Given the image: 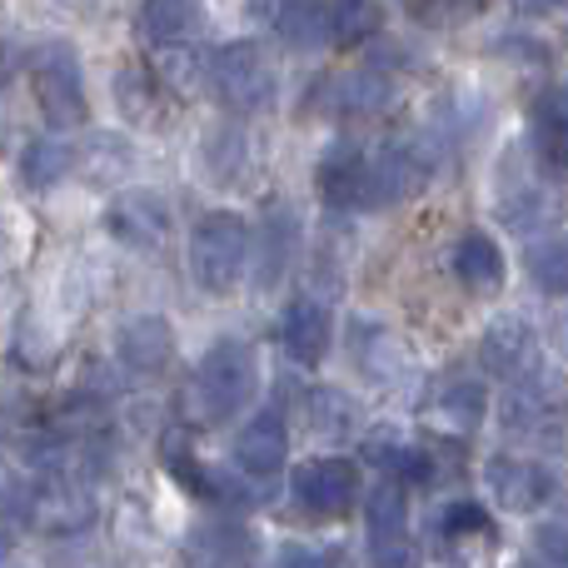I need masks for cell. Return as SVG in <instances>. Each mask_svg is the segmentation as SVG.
<instances>
[{
	"label": "cell",
	"instance_id": "obj_26",
	"mask_svg": "<svg viewBox=\"0 0 568 568\" xmlns=\"http://www.w3.org/2000/svg\"><path fill=\"white\" fill-rule=\"evenodd\" d=\"M454 280L469 294H494L504 284V250L494 245V235L469 230V235L454 245Z\"/></svg>",
	"mask_w": 568,
	"mask_h": 568
},
{
	"label": "cell",
	"instance_id": "obj_16",
	"mask_svg": "<svg viewBox=\"0 0 568 568\" xmlns=\"http://www.w3.org/2000/svg\"><path fill=\"white\" fill-rule=\"evenodd\" d=\"M320 195L334 210H369V150L354 145V140H339L320 160Z\"/></svg>",
	"mask_w": 568,
	"mask_h": 568
},
{
	"label": "cell",
	"instance_id": "obj_28",
	"mask_svg": "<svg viewBox=\"0 0 568 568\" xmlns=\"http://www.w3.org/2000/svg\"><path fill=\"white\" fill-rule=\"evenodd\" d=\"M534 150L549 160L554 170H568V90H544L529 110Z\"/></svg>",
	"mask_w": 568,
	"mask_h": 568
},
{
	"label": "cell",
	"instance_id": "obj_10",
	"mask_svg": "<svg viewBox=\"0 0 568 568\" xmlns=\"http://www.w3.org/2000/svg\"><path fill=\"white\" fill-rule=\"evenodd\" d=\"M494 205H499V220L509 230H519V235H529L534 225H544L554 210L549 190H544V180L534 175L529 155L524 150H514V155H504L499 165V195H494Z\"/></svg>",
	"mask_w": 568,
	"mask_h": 568
},
{
	"label": "cell",
	"instance_id": "obj_24",
	"mask_svg": "<svg viewBox=\"0 0 568 568\" xmlns=\"http://www.w3.org/2000/svg\"><path fill=\"white\" fill-rule=\"evenodd\" d=\"M275 36L290 50H324L334 40V6L329 0H284L275 10Z\"/></svg>",
	"mask_w": 568,
	"mask_h": 568
},
{
	"label": "cell",
	"instance_id": "obj_22",
	"mask_svg": "<svg viewBox=\"0 0 568 568\" xmlns=\"http://www.w3.org/2000/svg\"><path fill=\"white\" fill-rule=\"evenodd\" d=\"M364 459L374 464V469H384L394 484H429L434 479V454L419 449V444H409L399 429H374L369 439H364Z\"/></svg>",
	"mask_w": 568,
	"mask_h": 568
},
{
	"label": "cell",
	"instance_id": "obj_40",
	"mask_svg": "<svg viewBox=\"0 0 568 568\" xmlns=\"http://www.w3.org/2000/svg\"><path fill=\"white\" fill-rule=\"evenodd\" d=\"M549 334H554V344H559V349L568 354V314H559V320H554V329H549Z\"/></svg>",
	"mask_w": 568,
	"mask_h": 568
},
{
	"label": "cell",
	"instance_id": "obj_8",
	"mask_svg": "<svg viewBox=\"0 0 568 568\" xmlns=\"http://www.w3.org/2000/svg\"><path fill=\"white\" fill-rule=\"evenodd\" d=\"M290 499L300 504L310 519H339V514H349L354 499H359V469H354L349 459H334V454L304 459L300 469L290 474Z\"/></svg>",
	"mask_w": 568,
	"mask_h": 568
},
{
	"label": "cell",
	"instance_id": "obj_43",
	"mask_svg": "<svg viewBox=\"0 0 568 568\" xmlns=\"http://www.w3.org/2000/svg\"><path fill=\"white\" fill-rule=\"evenodd\" d=\"M568 0H534V10H564Z\"/></svg>",
	"mask_w": 568,
	"mask_h": 568
},
{
	"label": "cell",
	"instance_id": "obj_35",
	"mask_svg": "<svg viewBox=\"0 0 568 568\" xmlns=\"http://www.w3.org/2000/svg\"><path fill=\"white\" fill-rule=\"evenodd\" d=\"M329 6H334V40L359 45V40L379 36V26H384L379 0H329Z\"/></svg>",
	"mask_w": 568,
	"mask_h": 568
},
{
	"label": "cell",
	"instance_id": "obj_36",
	"mask_svg": "<svg viewBox=\"0 0 568 568\" xmlns=\"http://www.w3.org/2000/svg\"><path fill=\"white\" fill-rule=\"evenodd\" d=\"M205 70H210V55H200V50H190V45L160 50V80H170L175 90L205 85Z\"/></svg>",
	"mask_w": 568,
	"mask_h": 568
},
{
	"label": "cell",
	"instance_id": "obj_30",
	"mask_svg": "<svg viewBox=\"0 0 568 568\" xmlns=\"http://www.w3.org/2000/svg\"><path fill=\"white\" fill-rule=\"evenodd\" d=\"M195 554L205 559V568H255V534L245 524L215 519L195 534Z\"/></svg>",
	"mask_w": 568,
	"mask_h": 568
},
{
	"label": "cell",
	"instance_id": "obj_20",
	"mask_svg": "<svg viewBox=\"0 0 568 568\" xmlns=\"http://www.w3.org/2000/svg\"><path fill=\"white\" fill-rule=\"evenodd\" d=\"M280 339H284V354L294 364H320L329 354V339H334V320L320 300H294L280 320Z\"/></svg>",
	"mask_w": 568,
	"mask_h": 568
},
{
	"label": "cell",
	"instance_id": "obj_19",
	"mask_svg": "<svg viewBox=\"0 0 568 568\" xmlns=\"http://www.w3.org/2000/svg\"><path fill=\"white\" fill-rule=\"evenodd\" d=\"M294 250H300V215L290 205H275L255 230V290H275L294 265Z\"/></svg>",
	"mask_w": 568,
	"mask_h": 568
},
{
	"label": "cell",
	"instance_id": "obj_5",
	"mask_svg": "<svg viewBox=\"0 0 568 568\" xmlns=\"http://www.w3.org/2000/svg\"><path fill=\"white\" fill-rule=\"evenodd\" d=\"M30 90H36L40 115L55 130H75L90 120V95H85V70L70 40H50L30 55Z\"/></svg>",
	"mask_w": 568,
	"mask_h": 568
},
{
	"label": "cell",
	"instance_id": "obj_38",
	"mask_svg": "<svg viewBox=\"0 0 568 568\" xmlns=\"http://www.w3.org/2000/svg\"><path fill=\"white\" fill-rule=\"evenodd\" d=\"M369 568H424V549L409 539V534L369 539Z\"/></svg>",
	"mask_w": 568,
	"mask_h": 568
},
{
	"label": "cell",
	"instance_id": "obj_15",
	"mask_svg": "<svg viewBox=\"0 0 568 568\" xmlns=\"http://www.w3.org/2000/svg\"><path fill=\"white\" fill-rule=\"evenodd\" d=\"M26 514L45 534H55V539H70V534H85L90 524H95V499H90L85 484L55 479V484H40V489L30 494Z\"/></svg>",
	"mask_w": 568,
	"mask_h": 568
},
{
	"label": "cell",
	"instance_id": "obj_23",
	"mask_svg": "<svg viewBox=\"0 0 568 568\" xmlns=\"http://www.w3.org/2000/svg\"><path fill=\"white\" fill-rule=\"evenodd\" d=\"M304 424H310V434H320V439L339 444V439H349V434H359L364 409H359V399H354L349 389L320 384V389L304 394Z\"/></svg>",
	"mask_w": 568,
	"mask_h": 568
},
{
	"label": "cell",
	"instance_id": "obj_27",
	"mask_svg": "<svg viewBox=\"0 0 568 568\" xmlns=\"http://www.w3.org/2000/svg\"><path fill=\"white\" fill-rule=\"evenodd\" d=\"M130 170H135V145L115 130H95L80 145V180H90V185H120V180H130Z\"/></svg>",
	"mask_w": 568,
	"mask_h": 568
},
{
	"label": "cell",
	"instance_id": "obj_39",
	"mask_svg": "<svg viewBox=\"0 0 568 568\" xmlns=\"http://www.w3.org/2000/svg\"><path fill=\"white\" fill-rule=\"evenodd\" d=\"M275 568H329V559H324V549H314V544L290 539V544H280Z\"/></svg>",
	"mask_w": 568,
	"mask_h": 568
},
{
	"label": "cell",
	"instance_id": "obj_37",
	"mask_svg": "<svg viewBox=\"0 0 568 568\" xmlns=\"http://www.w3.org/2000/svg\"><path fill=\"white\" fill-rule=\"evenodd\" d=\"M534 559H549L568 568V499L554 504V514L534 529Z\"/></svg>",
	"mask_w": 568,
	"mask_h": 568
},
{
	"label": "cell",
	"instance_id": "obj_6",
	"mask_svg": "<svg viewBox=\"0 0 568 568\" xmlns=\"http://www.w3.org/2000/svg\"><path fill=\"white\" fill-rule=\"evenodd\" d=\"M434 170H439V155H434L429 135L384 140V145H374L369 150V210L414 200L434 180Z\"/></svg>",
	"mask_w": 568,
	"mask_h": 568
},
{
	"label": "cell",
	"instance_id": "obj_44",
	"mask_svg": "<svg viewBox=\"0 0 568 568\" xmlns=\"http://www.w3.org/2000/svg\"><path fill=\"white\" fill-rule=\"evenodd\" d=\"M16 568H20V564H16Z\"/></svg>",
	"mask_w": 568,
	"mask_h": 568
},
{
	"label": "cell",
	"instance_id": "obj_29",
	"mask_svg": "<svg viewBox=\"0 0 568 568\" xmlns=\"http://www.w3.org/2000/svg\"><path fill=\"white\" fill-rule=\"evenodd\" d=\"M200 26V0H145L140 6V36L150 45L170 50V45H185Z\"/></svg>",
	"mask_w": 568,
	"mask_h": 568
},
{
	"label": "cell",
	"instance_id": "obj_1",
	"mask_svg": "<svg viewBox=\"0 0 568 568\" xmlns=\"http://www.w3.org/2000/svg\"><path fill=\"white\" fill-rule=\"evenodd\" d=\"M255 394H260V354L250 339H215L200 354L190 399H195L205 424H225L235 414H245Z\"/></svg>",
	"mask_w": 568,
	"mask_h": 568
},
{
	"label": "cell",
	"instance_id": "obj_11",
	"mask_svg": "<svg viewBox=\"0 0 568 568\" xmlns=\"http://www.w3.org/2000/svg\"><path fill=\"white\" fill-rule=\"evenodd\" d=\"M105 225L125 250L155 255L170 240V205L160 195H150V190H125V195L105 210Z\"/></svg>",
	"mask_w": 568,
	"mask_h": 568
},
{
	"label": "cell",
	"instance_id": "obj_14",
	"mask_svg": "<svg viewBox=\"0 0 568 568\" xmlns=\"http://www.w3.org/2000/svg\"><path fill=\"white\" fill-rule=\"evenodd\" d=\"M230 454H235V469L245 474V479L265 484L290 464V429H284V419L275 409H260L255 419L235 434V449Z\"/></svg>",
	"mask_w": 568,
	"mask_h": 568
},
{
	"label": "cell",
	"instance_id": "obj_3",
	"mask_svg": "<svg viewBox=\"0 0 568 568\" xmlns=\"http://www.w3.org/2000/svg\"><path fill=\"white\" fill-rule=\"evenodd\" d=\"M499 429L509 439L549 444L568 429V374L559 369H529L524 379H514L499 399Z\"/></svg>",
	"mask_w": 568,
	"mask_h": 568
},
{
	"label": "cell",
	"instance_id": "obj_7",
	"mask_svg": "<svg viewBox=\"0 0 568 568\" xmlns=\"http://www.w3.org/2000/svg\"><path fill=\"white\" fill-rule=\"evenodd\" d=\"M349 364L374 389H404V384H414V374H419L409 344L384 320H369V314H354L349 320Z\"/></svg>",
	"mask_w": 568,
	"mask_h": 568
},
{
	"label": "cell",
	"instance_id": "obj_32",
	"mask_svg": "<svg viewBox=\"0 0 568 568\" xmlns=\"http://www.w3.org/2000/svg\"><path fill=\"white\" fill-rule=\"evenodd\" d=\"M524 265H529V280L539 284L549 300H564L568 294V235L534 240L529 255H524Z\"/></svg>",
	"mask_w": 568,
	"mask_h": 568
},
{
	"label": "cell",
	"instance_id": "obj_12",
	"mask_svg": "<svg viewBox=\"0 0 568 568\" xmlns=\"http://www.w3.org/2000/svg\"><path fill=\"white\" fill-rule=\"evenodd\" d=\"M479 359L499 379H524L529 369H539V329L524 314H499L489 329L479 334Z\"/></svg>",
	"mask_w": 568,
	"mask_h": 568
},
{
	"label": "cell",
	"instance_id": "obj_2",
	"mask_svg": "<svg viewBox=\"0 0 568 568\" xmlns=\"http://www.w3.org/2000/svg\"><path fill=\"white\" fill-rule=\"evenodd\" d=\"M250 220L235 210H210L190 230V280L205 294H230L250 270Z\"/></svg>",
	"mask_w": 568,
	"mask_h": 568
},
{
	"label": "cell",
	"instance_id": "obj_13",
	"mask_svg": "<svg viewBox=\"0 0 568 568\" xmlns=\"http://www.w3.org/2000/svg\"><path fill=\"white\" fill-rule=\"evenodd\" d=\"M115 359L125 364L135 379H155L175 359V329L160 314H135L115 329Z\"/></svg>",
	"mask_w": 568,
	"mask_h": 568
},
{
	"label": "cell",
	"instance_id": "obj_21",
	"mask_svg": "<svg viewBox=\"0 0 568 568\" xmlns=\"http://www.w3.org/2000/svg\"><path fill=\"white\" fill-rule=\"evenodd\" d=\"M75 175H80V145H70L65 135H36L20 150V180H26V190H55Z\"/></svg>",
	"mask_w": 568,
	"mask_h": 568
},
{
	"label": "cell",
	"instance_id": "obj_31",
	"mask_svg": "<svg viewBox=\"0 0 568 568\" xmlns=\"http://www.w3.org/2000/svg\"><path fill=\"white\" fill-rule=\"evenodd\" d=\"M110 95H115L120 115L135 120V125H150L160 120V95H155V75L145 65H120L115 80H110Z\"/></svg>",
	"mask_w": 568,
	"mask_h": 568
},
{
	"label": "cell",
	"instance_id": "obj_9",
	"mask_svg": "<svg viewBox=\"0 0 568 568\" xmlns=\"http://www.w3.org/2000/svg\"><path fill=\"white\" fill-rule=\"evenodd\" d=\"M484 484H489L494 504H499L504 514H539L544 504L559 494L554 474L534 459H519V454H494V459L484 464Z\"/></svg>",
	"mask_w": 568,
	"mask_h": 568
},
{
	"label": "cell",
	"instance_id": "obj_34",
	"mask_svg": "<svg viewBox=\"0 0 568 568\" xmlns=\"http://www.w3.org/2000/svg\"><path fill=\"white\" fill-rule=\"evenodd\" d=\"M434 539L439 544H469V539H489V514L474 499H454L439 509L434 519Z\"/></svg>",
	"mask_w": 568,
	"mask_h": 568
},
{
	"label": "cell",
	"instance_id": "obj_4",
	"mask_svg": "<svg viewBox=\"0 0 568 568\" xmlns=\"http://www.w3.org/2000/svg\"><path fill=\"white\" fill-rule=\"evenodd\" d=\"M205 85L230 115H265L280 95V80H275V65L265 60V50L255 40H230L210 55V70H205Z\"/></svg>",
	"mask_w": 568,
	"mask_h": 568
},
{
	"label": "cell",
	"instance_id": "obj_41",
	"mask_svg": "<svg viewBox=\"0 0 568 568\" xmlns=\"http://www.w3.org/2000/svg\"><path fill=\"white\" fill-rule=\"evenodd\" d=\"M10 544H16V534H10V524H0V559L10 554Z\"/></svg>",
	"mask_w": 568,
	"mask_h": 568
},
{
	"label": "cell",
	"instance_id": "obj_42",
	"mask_svg": "<svg viewBox=\"0 0 568 568\" xmlns=\"http://www.w3.org/2000/svg\"><path fill=\"white\" fill-rule=\"evenodd\" d=\"M514 568H564V564H549V559H534V554H529V559H519V564H514Z\"/></svg>",
	"mask_w": 568,
	"mask_h": 568
},
{
	"label": "cell",
	"instance_id": "obj_18",
	"mask_svg": "<svg viewBox=\"0 0 568 568\" xmlns=\"http://www.w3.org/2000/svg\"><path fill=\"white\" fill-rule=\"evenodd\" d=\"M424 409H429V419L444 424L449 434H474L484 424V414H489V389H484L474 374H449V379L434 384Z\"/></svg>",
	"mask_w": 568,
	"mask_h": 568
},
{
	"label": "cell",
	"instance_id": "obj_17",
	"mask_svg": "<svg viewBox=\"0 0 568 568\" xmlns=\"http://www.w3.org/2000/svg\"><path fill=\"white\" fill-rule=\"evenodd\" d=\"M314 100H320V110H329V115H339V120H369V115H379V110H389L394 85L379 70H344V75L324 80V90Z\"/></svg>",
	"mask_w": 568,
	"mask_h": 568
},
{
	"label": "cell",
	"instance_id": "obj_33",
	"mask_svg": "<svg viewBox=\"0 0 568 568\" xmlns=\"http://www.w3.org/2000/svg\"><path fill=\"white\" fill-rule=\"evenodd\" d=\"M364 524H369V539L409 534V499H404V484L384 479L379 489L364 499Z\"/></svg>",
	"mask_w": 568,
	"mask_h": 568
},
{
	"label": "cell",
	"instance_id": "obj_25",
	"mask_svg": "<svg viewBox=\"0 0 568 568\" xmlns=\"http://www.w3.org/2000/svg\"><path fill=\"white\" fill-rule=\"evenodd\" d=\"M250 135L240 125H210L200 135V165L215 185H240L250 175Z\"/></svg>",
	"mask_w": 568,
	"mask_h": 568
}]
</instances>
